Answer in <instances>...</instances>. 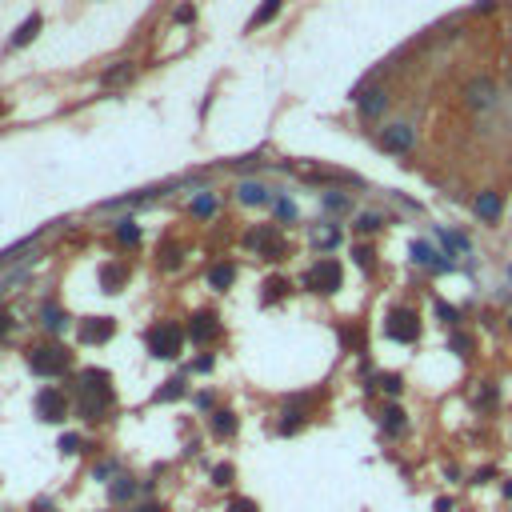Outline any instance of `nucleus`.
Instances as JSON below:
<instances>
[{
  "label": "nucleus",
  "mask_w": 512,
  "mask_h": 512,
  "mask_svg": "<svg viewBox=\"0 0 512 512\" xmlns=\"http://www.w3.org/2000/svg\"><path fill=\"white\" fill-rule=\"evenodd\" d=\"M12 332V316H0V336H8Z\"/></svg>",
  "instance_id": "49530a36"
},
{
  "label": "nucleus",
  "mask_w": 512,
  "mask_h": 512,
  "mask_svg": "<svg viewBox=\"0 0 512 512\" xmlns=\"http://www.w3.org/2000/svg\"><path fill=\"white\" fill-rule=\"evenodd\" d=\"M65 321H69V316H65L60 308H45V328H48V332H60Z\"/></svg>",
  "instance_id": "c756f323"
},
{
  "label": "nucleus",
  "mask_w": 512,
  "mask_h": 512,
  "mask_svg": "<svg viewBox=\"0 0 512 512\" xmlns=\"http://www.w3.org/2000/svg\"><path fill=\"white\" fill-rule=\"evenodd\" d=\"M417 144V132H412V124H388L384 132H380V148L384 152H396V156H404L408 148Z\"/></svg>",
  "instance_id": "0eeeda50"
},
{
  "label": "nucleus",
  "mask_w": 512,
  "mask_h": 512,
  "mask_svg": "<svg viewBox=\"0 0 512 512\" xmlns=\"http://www.w3.org/2000/svg\"><path fill=\"white\" fill-rule=\"evenodd\" d=\"M113 332H117V325H113L108 316H93V321L80 325V340H84V345H100V340H108Z\"/></svg>",
  "instance_id": "4468645a"
},
{
  "label": "nucleus",
  "mask_w": 512,
  "mask_h": 512,
  "mask_svg": "<svg viewBox=\"0 0 512 512\" xmlns=\"http://www.w3.org/2000/svg\"><path fill=\"white\" fill-rule=\"evenodd\" d=\"M144 512H168V509H164V504H148Z\"/></svg>",
  "instance_id": "de8ad7c7"
},
{
  "label": "nucleus",
  "mask_w": 512,
  "mask_h": 512,
  "mask_svg": "<svg viewBox=\"0 0 512 512\" xmlns=\"http://www.w3.org/2000/svg\"><path fill=\"white\" fill-rule=\"evenodd\" d=\"M128 72H132V69H128V65H120V69H113V72H104V84H117L120 76H128Z\"/></svg>",
  "instance_id": "79ce46f5"
},
{
  "label": "nucleus",
  "mask_w": 512,
  "mask_h": 512,
  "mask_svg": "<svg viewBox=\"0 0 512 512\" xmlns=\"http://www.w3.org/2000/svg\"><path fill=\"white\" fill-rule=\"evenodd\" d=\"M465 104L472 108V113L492 108V104H496V80H489V76H472V80L465 84Z\"/></svg>",
  "instance_id": "423d86ee"
},
{
  "label": "nucleus",
  "mask_w": 512,
  "mask_h": 512,
  "mask_svg": "<svg viewBox=\"0 0 512 512\" xmlns=\"http://www.w3.org/2000/svg\"><path fill=\"white\" fill-rule=\"evenodd\" d=\"M376 229H384V216H380V212H360V216H356V233H376Z\"/></svg>",
  "instance_id": "bb28decb"
},
{
  "label": "nucleus",
  "mask_w": 512,
  "mask_h": 512,
  "mask_svg": "<svg viewBox=\"0 0 512 512\" xmlns=\"http://www.w3.org/2000/svg\"><path fill=\"white\" fill-rule=\"evenodd\" d=\"M448 349L456 352L461 360H468V356H472V349H476V340H472L468 332H452V336H448Z\"/></svg>",
  "instance_id": "5701e85b"
},
{
  "label": "nucleus",
  "mask_w": 512,
  "mask_h": 512,
  "mask_svg": "<svg viewBox=\"0 0 512 512\" xmlns=\"http://www.w3.org/2000/svg\"><path fill=\"white\" fill-rule=\"evenodd\" d=\"M36 412H40V420H65L69 417V396L60 388H45L36 396Z\"/></svg>",
  "instance_id": "9d476101"
},
{
  "label": "nucleus",
  "mask_w": 512,
  "mask_h": 512,
  "mask_svg": "<svg viewBox=\"0 0 512 512\" xmlns=\"http://www.w3.org/2000/svg\"><path fill=\"white\" fill-rule=\"evenodd\" d=\"M500 496H504V500H512V480H509V476L500 480Z\"/></svg>",
  "instance_id": "a18cd8bd"
},
{
  "label": "nucleus",
  "mask_w": 512,
  "mask_h": 512,
  "mask_svg": "<svg viewBox=\"0 0 512 512\" xmlns=\"http://www.w3.org/2000/svg\"><path fill=\"white\" fill-rule=\"evenodd\" d=\"M325 205H328L332 212H340V209H349V196H340V192H328V196H325Z\"/></svg>",
  "instance_id": "e433bc0d"
},
{
  "label": "nucleus",
  "mask_w": 512,
  "mask_h": 512,
  "mask_svg": "<svg viewBox=\"0 0 512 512\" xmlns=\"http://www.w3.org/2000/svg\"><path fill=\"white\" fill-rule=\"evenodd\" d=\"M352 256H356V264H360V268H373V264H376V260H373L376 253H373V248H364V244H360Z\"/></svg>",
  "instance_id": "c9c22d12"
},
{
  "label": "nucleus",
  "mask_w": 512,
  "mask_h": 512,
  "mask_svg": "<svg viewBox=\"0 0 512 512\" xmlns=\"http://www.w3.org/2000/svg\"><path fill=\"white\" fill-rule=\"evenodd\" d=\"M117 240L120 244H137L140 240V229L132 224V220H120V229H117Z\"/></svg>",
  "instance_id": "c85d7f7f"
},
{
  "label": "nucleus",
  "mask_w": 512,
  "mask_h": 512,
  "mask_svg": "<svg viewBox=\"0 0 512 512\" xmlns=\"http://www.w3.org/2000/svg\"><path fill=\"white\" fill-rule=\"evenodd\" d=\"M229 512H260V509H256V500H244V496H240V500L229 504Z\"/></svg>",
  "instance_id": "ea45409f"
},
{
  "label": "nucleus",
  "mask_w": 512,
  "mask_h": 512,
  "mask_svg": "<svg viewBox=\"0 0 512 512\" xmlns=\"http://www.w3.org/2000/svg\"><path fill=\"white\" fill-rule=\"evenodd\" d=\"M212 432H216V437H233V432H236V417L229 412V408L212 412Z\"/></svg>",
  "instance_id": "4be33fe9"
},
{
  "label": "nucleus",
  "mask_w": 512,
  "mask_h": 512,
  "mask_svg": "<svg viewBox=\"0 0 512 512\" xmlns=\"http://www.w3.org/2000/svg\"><path fill=\"white\" fill-rule=\"evenodd\" d=\"M472 404H476V412H492V408L500 404V393H496V384H492V380H480V388L472 393Z\"/></svg>",
  "instance_id": "dca6fc26"
},
{
  "label": "nucleus",
  "mask_w": 512,
  "mask_h": 512,
  "mask_svg": "<svg viewBox=\"0 0 512 512\" xmlns=\"http://www.w3.org/2000/svg\"><path fill=\"white\" fill-rule=\"evenodd\" d=\"M248 248H256L264 260H280L284 256V236H280L277 224H260V229L248 233Z\"/></svg>",
  "instance_id": "39448f33"
},
{
  "label": "nucleus",
  "mask_w": 512,
  "mask_h": 512,
  "mask_svg": "<svg viewBox=\"0 0 512 512\" xmlns=\"http://www.w3.org/2000/svg\"><path fill=\"white\" fill-rule=\"evenodd\" d=\"M60 452H69V456H72V452H80V437H72V432H69V437H60Z\"/></svg>",
  "instance_id": "58836bf2"
},
{
  "label": "nucleus",
  "mask_w": 512,
  "mask_h": 512,
  "mask_svg": "<svg viewBox=\"0 0 512 512\" xmlns=\"http://www.w3.org/2000/svg\"><path fill=\"white\" fill-rule=\"evenodd\" d=\"M233 465H216L212 468V485H220V489H224V485H233Z\"/></svg>",
  "instance_id": "473e14b6"
},
{
  "label": "nucleus",
  "mask_w": 512,
  "mask_h": 512,
  "mask_svg": "<svg viewBox=\"0 0 512 512\" xmlns=\"http://www.w3.org/2000/svg\"><path fill=\"white\" fill-rule=\"evenodd\" d=\"M69 364H72V356L65 349H56V345L28 352V369L36 376H60V373H69Z\"/></svg>",
  "instance_id": "20e7f679"
},
{
  "label": "nucleus",
  "mask_w": 512,
  "mask_h": 512,
  "mask_svg": "<svg viewBox=\"0 0 512 512\" xmlns=\"http://www.w3.org/2000/svg\"><path fill=\"white\" fill-rule=\"evenodd\" d=\"M192 212H196V216H209V212H212V196H200V200L192 205Z\"/></svg>",
  "instance_id": "37998d69"
},
{
  "label": "nucleus",
  "mask_w": 512,
  "mask_h": 512,
  "mask_svg": "<svg viewBox=\"0 0 512 512\" xmlns=\"http://www.w3.org/2000/svg\"><path fill=\"white\" fill-rule=\"evenodd\" d=\"M380 432H384L388 441L408 437V412H404L400 404H384V412H380Z\"/></svg>",
  "instance_id": "9b49d317"
},
{
  "label": "nucleus",
  "mask_w": 512,
  "mask_h": 512,
  "mask_svg": "<svg viewBox=\"0 0 512 512\" xmlns=\"http://www.w3.org/2000/svg\"><path fill=\"white\" fill-rule=\"evenodd\" d=\"M384 336L396 345H417L420 340V316L412 308H393L388 321H384Z\"/></svg>",
  "instance_id": "7ed1b4c3"
},
{
  "label": "nucleus",
  "mask_w": 512,
  "mask_h": 512,
  "mask_svg": "<svg viewBox=\"0 0 512 512\" xmlns=\"http://www.w3.org/2000/svg\"><path fill=\"white\" fill-rule=\"evenodd\" d=\"M472 212H476L485 224H496V220L504 216V196H500L496 188H485V192L472 196Z\"/></svg>",
  "instance_id": "6e6552de"
},
{
  "label": "nucleus",
  "mask_w": 512,
  "mask_h": 512,
  "mask_svg": "<svg viewBox=\"0 0 512 512\" xmlns=\"http://www.w3.org/2000/svg\"><path fill=\"white\" fill-rule=\"evenodd\" d=\"M373 384H376V388H384L388 396H400V393H404V376H396V373L373 376Z\"/></svg>",
  "instance_id": "a878e982"
},
{
  "label": "nucleus",
  "mask_w": 512,
  "mask_h": 512,
  "mask_svg": "<svg viewBox=\"0 0 512 512\" xmlns=\"http://www.w3.org/2000/svg\"><path fill=\"white\" fill-rule=\"evenodd\" d=\"M124 280H128V268H124V264H104V268H100V284H104V292H120Z\"/></svg>",
  "instance_id": "f3484780"
},
{
  "label": "nucleus",
  "mask_w": 512,
  "mask_h": 512,
  "mask_svg": "<svg viewBox=\"0 0 512 512\" xmlns=\"http://www.w3.org/2000/svg\"><path fill=\"white\" fill-rule=\"evenodd\" d=\"M277 216H280V220H292V216H296V209H292L288 200H277Z\"/></svg>",
  "instance_id": "c03bdc74"
},
{
  "label": "nucleus",
  "mask_w": 512,
  "mask_h": 512,
  "mask_svg": "<svg viewBox=\"0 0 512 512\" xmlns=\"http://www.w3.org/2000/svg\"><path fill=\"white\" fill-rule=\"evenodd\" d=\"M236 280V264H212V272H209V284L216 288V292H224L229 284Z\"/></svg>",
  "instance_id": "6ab92c4d"
},
{
  "label": "nucleus",
  "mask_w": 512,
  "mask_h": 512,
  "mask_svg": "<svg viewBox=\"0 0 512 512\" xmlns=\"http://www.w3.org/2000/svg\"><path fill=\"white\" fill-rule=\"evenodd\" d=\"M132 492H137V485H132V480H128V476H120L117 485H113V500H128V496H132Z\"/></svg>",
  "instance_id": "2f4dec72"
},
{
  "label": "nucleus",
  "mask_w": 512,
  "mask_h": 512,
  "mask_svg": "<svg viewBox=\"0 0 512 512\" xmlns=\"http://www.w3.org/2000/svg\"><path fill=\"white\" fill-rule=\"evenodd\" d=\"M412 260H417V264H424V268H432V272H452V268H456V264L448 260V253L432 248L428 240H412Z\"/></svg>",
  "instance_id": "1a4fd4ad"
},
{
  "label": "nucleus",
  "mask_w": 512,
  "mask_h": 512,
  "mask_svg": "<svg viewBox=\"0 0 512 512\" xmlns=\"http://www.w3.org/2000/svg\"><path fill=\"white\" fill-rule=\"evenodd\" d=\"M181 393H185V380H168L161 393H156V400H176Z\"/></svg>",
  "instance_id": "72a5a7b5"
},
{
  "label": "nucleus",
  "mask_w": 512,
  "mask_h": 512,
  "mask_svg": "<svg viewBox=\"0 0 512 512\" xmlns=\"http://www.w3.org/2000/svg\"><path fill=\"white\" fill-rule=\"evenodd\" d=\"M36 32H40V16H28V21L16 28V36H12V48H24L28 40H32V36H36Z\"/></svg>",
  "instance_id": "393cba45"
},
{
  "label": "nucleus",
  "mask_w": 512,
  "mask_h": 512,
  "mask_svg": "<svg viewBox=\"0 0 512 512\" xmlns=\"http://www.w3.org/2000/svg\"><path fill=\"white\" fill-rule=\"evenodd\" d=\"M509 332H512V316H509Z\"/></svg>",
  "instance_id": "09e8293b"
},
{
  "label": "nucleus",
  "mask_w": 512,
  "mask_h": 512,
  "mask_svg": "<svg viewBox=\"0 0 512 512\" xmlns=\"http://www.w3.org/2000/svg\"><path fill=\"white\" fill-rule=\"evenodd\" d=\"M304 420H308V412H304V400H296L292 408H284V420H280V432L288 437V432H296Z\"/></svg>",
  "instance_id": "a211bd4d"
},
{
  "label": "nucleus",
  "mask_w": 512,
  "mask_h": 512,
  "mask_svg": "<svg viewBox=\"0 0 512 512\" xmlns=\"http://www.w3.org/2000/svg\"><path fill=\"white\" fill-rule=\"evenodd\" d=\"M340 244V229H325V233H316V248H336Z\"/></svg>",
  "instance_id": "7c9ffc66"
},
{
  "label": "nucleus",
  "mask_w": 512,
  "mask_h": 512,
  "mask_svg": "<svg viewBox=\"0 0 512 512\" xmlns=\"http://www.w3.org/2000/svg\"><path fill=\"white\" fill-rule=\"evenodd\" d=\"M280 4H284V0H264V4H260V8L253 12V21H248V28H260V24H268V21H272V16L280 12Z\"/></svg>",
  "instance_id": "b1692460"
},
{
  "label": "nucleus",
  "mask_w": 512,
  "mask_h": 512,
  "mask_svg": "<svg viewBox=\"0 0 512 512\" xmlns=\"http://www.w3.org/2000/svg\"><path fill=\"white\" fill-rule=\"evenodd\" d=\"M288 288H292V284H288L284 277H268V280H264V304L284 301V296H288Z\"/></svg>",
  "instance_id": "412c9836"
},
{
  "label": "nucleus",
  "mask_w": 512,
  "mask_h": 512,
  "mask_svg": "<svg viewBox=\"0 0 512 512\" xmlns=\"http://www.w3.org/2000/svg\"><path fill=\"white\" fill-rule=\"evenodd\" d=\"M492 476H496V468L485 465V468H476V472H472V480H468V485H492Z\"/></svg>",
  "instance_id": "f704fd0d"
},
{
  "label": "nucleus",
  "mask_w": 512,
  "mask_h": 512,
  "mask_svg": "<svg viewBox=\"0 0 512 512\" xmlns=\"http://www.w3.org/2000/svg\"><path fill=\"white\" fill-rule=\"evenodd\" d=\"M181 349H185V328L181 325L161 321V325L148 328V352L156 360H172V356H181Z\"/></svg>",
  "instance_id": "f03ea898"
},
{
  "label": "nucleus",
  "mask_w": 512,
  "mask_h": 512,
  "mask_svg": "<svg viewBox=\"0 0 512 512\" xmlns=\"http://www.w3.org/2000/svg\"><path fill=\"white\" fill-rule=\"evenodd\" d=\"M340 284H345V268H340V260H332V256H321V260L304 272V288H308V292H321V296H332Z\"/></svg>",
  "instance_id": "f257e3e1"
},
{
  "label": "nucleus",
  "mask_w": 512,
  "mask_h": 512,
  "mask_svg": "<svg viewBox=\"0 0 512 512\" xmlns=\"http://www.w3.org/2000/svg\"><path fill=\"white\" fill-rule=\"evenodd\" d=\"M176 264H181V248L168 244V248H164V268H176Z\"/></svg>",
  "instance_id": "4c0bfd02"
},
{
  "label": "nucleus",
  "mask_w": 512,
  "mask_h": 512,
  "mask_svg": "<svg viewBox=\"0 0 512 512\" xmlns=\"http://www.w3.org/2000/svg\"><path fill=\"white\" fill-rule=\"evenodd\" d=\"M216 332H220V325H216V312H196V316H192V325H188L192 345H209Z\"/></svg>",
  "instance_id": "f8f14e48"
},
{
  "label": "nucleus",
  "mask_w": 512,
  "mask_h": 512,
  "mask_svg": "<svg viewBox=\"0 0 512 512\" xmlns=\"http://www.w3.org/2000/svg\"><path fill=\"white\" fill-rule=\"evenodd\" d=\"M240 200H244V205H268L272 196H268V188H264V185L244 181V185H240Z\"/></svg>",
  "instance_id": "aec40b11"
},
{
  "label": "nucleus",
  "mask_w": 512,
  "mask_h": 512,
  "mask_svg": "<svg viewBox=\"0 0 512 512\" xmlns=\"http://www.w3.org/2000/svg\"><path fill=\"white\" fill-rule=\"evenodd\" d=\"M437 316H441V325H448V328L461 325V312H456L452 304H444V301H437Z\"/></svg>",
  "instance_id": "cd10ccee"
},
{
  "label": "nucleus",
  "mask_w": 512,
  "mask_h": 512,
  "mask_svg": "<svg viewBox=\"0 0 512 512\" xmlns=\"http://www.w3.org/2000/svg\"><path fill=\"white\" fill-rule=\"evenodd\" d=\"M384 108H388V93L384 89H369V93L360 96V117L364 120H376Z\"/></svg>",
  "instance_id": "2eb2a0df"
},
{
  "label": "nucleus",
  "mask_w": 512,
  "mask_h": 512,
  "mask_svg": "<svg viewBox=\"0 0 512 512\" xmlns=\"http://www.w3.org/2000/svg\"><path fill=\"white\" fill-rule=\"evenodd\" d=\"M113 376L104 373V369H84L80 373V388H84V396H113V384H108Z\"/></svg>",
  "instance_id": "ddd939ff"
},
{
  "label": "nucleus",
  "mask_w": 512,
  "mask_h": 512,
  "mask_svg": "<svg viewBox=\"0 0 512 512\" xmlns=\"http://www.w3.org/2000/svg\"><path fill=\"white\" fill-rule=\"evenodd\" d=\"M452 509H456L452 496H437V500H432V512H452Z\"/></svg>",
  "instance_id": "a19ab883"
}]
</instances>
